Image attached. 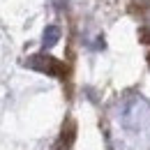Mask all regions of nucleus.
I'll return each mask as SVG.
<instances>
[{
	"instance_id": "f257e3e1",
	"label": "nucleus",
	"mask_w": 150,
	"mask_h": 150,
	"mask_svg": "<svg viewBox=\"0 0 150 150\" xmlns=\"http://www.w3.org/2000/svg\"><path fill=\"white\" fill-rule=\"evenodd\" d=\"M58 39H60V28L58 25H46V30H44V49H51L53 44H58Z\"/></svg>"
}]
</instances>
